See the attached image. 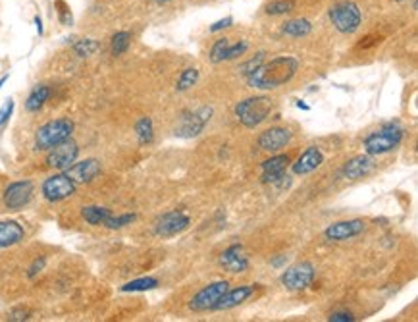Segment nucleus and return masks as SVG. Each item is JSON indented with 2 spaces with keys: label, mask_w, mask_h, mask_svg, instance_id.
<instances>
[{
  "label": "nucleus",
  "mask_w": 418,
  "mask_h": 322,
  "mask_svg": "<svg viewBox=\"0 0 418 322\" xmlns=\"http://www.w3.org/2000/svg\"><path fill=\"white\" fill-rule=\"evenodd\" d=\"M299 70V60L293 57H276L270 62H262L257 70L247 76V85L260 91L278 89L289 84Z\"/></svg>",
  "instance_id": "f257e3e1"
},
{
  "label": "nucleus",
  "mask_w": 418,
  "mask_h": 322,
  "mask_svg": "<svg viewBox=\"0 0 418 322\" xmlns=\"http://www.w3.org/2000/svg\"><path fill=\"white\" fill-rule=\"evenodd\" d=\"M272 113V100L270 97L258 95V97H249L239 100V105L236 106V116L237 120L249 130L258 127L265 120H268Z\"/></svg>",
  "instance_id": "f03ea898"
},
{
  "label": "nucleus",
  "mask_w": 418,
  "mask_h": 322,
  "mask_svg": "<svg viewBox=\"0 0 418 322\" xmlns=\"http://www.w3.org/2000/svg\"><path fill=\"white\" fill-rule=\"evenodd\" d=\"M74 122L70 118H56L42 124L35 133L37 151H49V149L60 145L62 141L70 139L74 133Z\"/></svg>",
  "instance_id": "7ed1b4c3"
},
{
  "label": "nucleus",
  "mask_w": 418,
  "mask_h": 322,
  "mask_svg": "<svg viewBox=\"0 0 418 322\" xmlns=\"http://www.w3.org/2000/svg\"><path fill=\"white\" fill-rule=\"evenodd\" d=\"M401 139H403V127H399L397 124H385L364 139V151L370 156L385 154L397 147Z\"/></svg>",
  "instance_id": "20e7f679"
},
{
  "label": "nucleus",
  "mask_w": 418,
  "mask_h": 322,
  "mask_svg": "<svg viewBox=\"0 0 418 322\" xmlns=\"http://www.w3.org/2000/svg\"><path fill=\"white\" fill-rule=\"evenodd\" d=\"M330 20L339 33L351 35L361 28L363 14H361V8L356 6L355 2H337L330 8Z\"/></svg>",
  "instance_id": "39448f33"
},
{
  "label": "nucleus",
  "mask_w": 418,
  "mask_h": 322,
  "mask_svg": "<svg viewBox=\"0 0 418 322\" xmlns=\"http://www.w3.org/2000/svg\"><path fill=\"white\" fill-rule=\"evenodd\" d=\"M77 190V183L71 180L70 176L66 174V172H60V174H54L47 178L45 182H42V197L50 201V203H60L64 199H68L76 193Z\"/></svg>",
  "instance_id": "423d86ee"
},
{
  "label": "nucleus",
  "mask_w": 418,
  "mask_h": 322,
  "mask_svg": "<svg viewBox=\"0 0 418 322\" xmlns=\"http://www.w3.org/2000/svg\"><path fill=\"white\" fill-rule=\"evenodd\" d=\"M210 118H212V108L210 106H202L195 113H183L182 118H180V124L175 127V135L183 137V139L197 137L204 130Z\"/></svg>",
  "instance_id": "0eeeda50"
},
{
  "label": "nucleus",
  "mask_w": 418,
  "mask_h": 322,
  "mask_svg": "<svg viewBox=\"0 0 418 322\" xmlns=\"http://www.w3.org/2000/svg\"><path fill=\"white\" fill-rule=\"evenodd\" d=\"M230 289V284L226 280H218L209 284L207 287H202L201 292L191 299L189 303V309L191 311H195V313H204V311H212L214 305L220 301V297H222L226 292Z\"/></svg>",
  "instance_id": "6e6552de"
},
{
  "label": "nucleus",
  "mask_w": 418,
  "mask_h": 322,
  "mask_svg": "<svg viewBox=\"0 0 418 322\" xmlns=\"http://www.w3.org/2000/svg\"><path fill=\"white\" fill-rule=\"evenodd\" d=\"M314 280V266L310 263H297L281 274V284L289 292H303Z\"/></svg>",
  "instance_id": "1a4fd4ad"
},
{
  "label": "nucleus",
  "mask_w": 418,
  "mask_h": 322,
  "mask_svg": "<svg viewBox=\"0 0 418 322\" xmlns=\"http://www.w3.org/2000/svg\"><path fill=\"white\" fill-rule=\"evenodd\" d=\"M77 156H79V147H77L76 141L66 139L62 141L60 145H56V147L49 149V154H47V164H49L50 168L54 170H68L77 161Z\"/></svg>",
  "instance_id": "9d476101"
},
{
  "label": "nucleus",
  "mask_w": 418,
  "mask_h": 322,
  "mask_svg": "<svg viewBox=\"0 0 418 322\" xmlns=\"http://www.w3.org/2000/svg\"><path fill=\"white\" fill-rule=\"evenodd\" d=\"M33 193H35V185L29 180H21V182L10 183L4 191V197L2 201L6 205L8 210H21L23 207H28L33 199Z\"/></svg>",
  "instance_id": "9b49d317"
},
{
  "label": "nucleus",
  "mask_w": 418,
  "mask_h": 322,
  "mask_svg": "<svg viewBox=\"0 0 418 322\" xmlns=\"http://www.w3.org/2000/svg\"><path fill=\"white\" fill-rule=\"evenodd\" d=\"M191 224V218L182 212V210H174V212H168L164 217H161L154 224V234L161 236V238H172V236H178L185 231Z\"/></svg>",
  "instance_id": "f8f14e48"
},
{
  "label": "nucleus",
  "mask_w": 418,
  "mask_h": 322,
  "mask_svg": "<svg viewBox=\"0 0 418 322\" xmlns=\"http://www.w3.org/2000/svg\"><path fill=\"white\" fill-rule=\"evenodd\" d=\"M364 231V222L363 220H342V222H334V224H330L324 231V236L330 241H347V239L355 238L359 234H363Z\"/></svg>",
  "instance_id": "ddd939ff"
},
{
  "label": "nucleus",
  "mask_w": 418,
  "mask_h": 322,
  "mask_svg": "<svg viewBox=\"0 0 418 322\" xmlns=\"http://www.w3.org/2000/svg\"><path fill=\"white\" fill-rule=\"evenodd\" d=\"M289 141H291V132L287 127H270V130L260 133L258 147L262 151H268V153H278L289 145Z\"/></svg>",
  "instance_id": "4468645a"
},
{
  "label": "nucleus",
  "mask_w": 418,
  "mask_h": 322,
  "mask_svg": "<svg viewBox=\"0 0 418 322\" xmlns=\"http://www.w3.org/2000/svg\"><path fill=\"white\" fill-rule=\"evenodd\" d=\"M220 265L231 274H241L249 270V259L239 243H233L220 255Z\"/></svg>",
  "instance_id": "2eb2a0df"
},
{
  "label": "nucleus",
  "mask_w": 418,
  "mask_h": 322,
  "mask_svg": "<svg viewBox=\"0 0 418 322\" xmlns=\"http://www.w3.org/2000/svg\"><path fill=\"white\" fill-rule=\"evenodd\" d=\"M64 172L76 183H89L100 174V162L97 159H85L81 162H74L70 168Z\"/></svg>",
  "instance_id": "dca6fc26"
},
{
  "label": "nucleus",
  "mask_w": 418,
  "mask_h": 322,
  "mask_svg": "<svg viewBox=\"0 0 418 322\" xmlns=\"http://www.w3.org/2000/svg\"><path fill=\"white\" fill-rule=\"evenodd\" d=\"M289 166V156L287 154H276L270 156L262 162V176L260 182L262 183H278L284 178V172Z\"/></svg>",
  "instance_id": "f3484780"
},
{
  "label": "nucleus",
  "mask_w": 418,
  "mask_h": 322,
  "mask_svg": "<svg viewBox=\"0 0 418 322\" xmlns=\"http://www.w3.org/2000/svg\"><path fill=\"white\" fill-rule=\"evenodd\" d=\"M324 162V154L318 147H308L305 153L301 154L297 162H293V174L295 176H305L314 172L316 168H320Z\"/></svg>",
  "instance_id": "a211bd4d"
},
{
  "label": "nucleus",
  "mask_w": 418,
  "mask_h": 322,
  "mask_svg": "<svg viewBox=\"0 0 418 322\" xmlns=\"http://www.w3.org/2000/svg\"><path fill=\"white\" fill-rule=\"evenodd\" d=\"M252 286H239L233 287V289H228L226 294L220 297V301L214 305L212 311H228V309H233L237 305H241L243 301H247L249 297L252 295Z\"/></svg>",
  "instance_id": "6ab92c4d"
},
{
  "label": "nucleus",
  "mask_w": 418,
  "mask_h": 322,
  "mask_svg": "<svg viewBox=\"0 0 418 322\" xmlns=\"http://www.w3.org/2000/svg\"><path fill=\"white\" fill-rule=\"evenodd\" d=\"M25 238V230L16 220H2L0 222V249L18 246Z\"/></svg>",
  "instance_id": "aec40b11"
},
{
  "label": "nucleus",
  "mask_w": 418,
  "mask_h": 322,
  "mask_svg": "<svg viewBox=\"0 0 418 322\" xmlns=\"http://www.w3.org/2000/svg\"><path fill=\"white\" fill-rule=\"evenodd\" d=\"M374 168V161H372V156L370 154H359L355 159H351V161L345 164V168H343V176L347 178V180H361L364 176H368Z\"/></svg>",
  "instance_id": "412c9836"
},
{
  "label": "nucleus",
  "mask_w": 418,
  "mask_h": 322,
  "mask_svg": "<svg viewBox=\"0 0 418 322\" xmlns=\"http://www.w3.org/2000/svg\"><path fill=\"white\" fill-rule=\"evenodd\" d=\"M81 217L87 224L91 226H108L112 218V210L106 209V207H98V205H89V207H83L81 210Z\"/></svg>",
  "instance_id": "4be33fe9"
},
{
  "label": "nucleus",
  "mask_w": 418,
  "mask_h": 322,
  "mask_svg": "<svg viewBox=\"0 0 418 322\" xmlns=\"http://www.w3.org/2000/svg\"><path fill=\"white\" fill-rule=\"evenodd\" d=\"M50 87L49 85H35L31 93H29L28 100H25V108H28V113H39L42 106L47 105V100L50 98Z\"/></svg>",
  "instance_id": "5701e85b"
},
{
  "label": "nucleus",
  "mask_w": 418,
  "mask_h": 322,
  "mask_svg": "<svg viewBox=\"0 0 418 322\" xmlns=\"http://www.w3.org/2000/svg\"><path fill=\"white\" fill-rule=\"evenodd\" d=\"M68 42L74 49L77 57L89 58L93 57L98 49H100V42L95 41V39H89V37H68Z\"/></svg>",
  "instance_id": "b1692460"
},
{
  "label": "nucleus",
  "mask_w": 418,
  "mask_h": 322,
  "mask_svg": "<svg viewBox=\"0 0 418 322\" xmlns=\"http://www.w3.org/2000/svg\"><path fill=\"white\" fill-rule=\"evenodd\" d=\"M281 31H284L287 37L299 39V37H307L308 33L313 31V23L308 20H305V18H297V20L286 21V23L281 25Z\"/></svg>",
  "instance_id": "393cba45"
},
{
  "label": "nucleus",
  "mask_w": 418,
  "mask_h": 322,
  "mask_svg": "<svg viewBox=\"0 0 418 322\" xmlns=\"http://www.w3.org/2000/svg\"><path fill=\"white\" fill-rule=\"evenodd\" d=\"M135 135L139 139L141 145H149L153 143L154 139V127H153V120L151 118H141L137 124H135Z\"/></svg>",
  "instance_id": "a878e982"
},
{
  "label": "nucleus",
  "mask_w": 418,
  "mask_h": 322,
  "mask_svg": "<svg viewBox=\"0 0 418 322\" xmlns=\"http://www.w3.org/2000/svg\"><path fill=\"white\" fill-rule=\"evenodd\" d=\"M129 45H132V33L129 31H118V33H114L110 41V50L114 57H122L127 49H129Z\"/></svg>",
  "instance_id": "bb28decb"
},
{
  "label": "nucleus",
  "mask_w": 418,
  "mask_h": 322,
  "mask_svg": "<svg viewBox=\"0 0 418 322\" xmlns=\"http://www.w3.org/2000/svg\"><path fill=\"white\" fill-rule=\"evenodd\" d=\"M158 286V280L156 278H137V280H132L124 284L120 287L124 294H133V292H149V289H154Z\"/></svg>",
  "instance_id": "cd10ccee"
},
{
  "label": "nucleus",
  "mask_w": 418,
  "mask_h": 322,
  "mask_svg": "<svg viewBox=\"0 0 418 322\" xmlns=\"http://www.w3.org/2000/svg\"><path fill=\"white\" fill-rule=\"evenodd\" d=\"M197 81H199V70L197 68H185V70L182 71V76L178 77V84H175V89L178 91H187V89H191L193 85H197Z\"/></svg>",
  "instance_id": "c85d7f7f"
},
{
  "label": "nucleus",
  "mask_w": 418,
  "mask_h": 322,
  "mask_svg": "<svg viewBox=\"0 0 418 322\" xmlns=\"http://www.w3.org/2000/svg\"><path fill=\"white\" fill-rule=\"evenodd\" d=\"M293 6H295L293 0H272V2L266 4V14L284 16L287 14V12H291Z\"/></svg>",
  "instance_id": "c756f323"
},
{
  "label": "nucleus",
  "mask_w": 418,
  "mask_h": 322,
  "mask_svg": "<svg viewBox=\"0 0 418 322\" xmlns=\"http://www.w3.org/2000/svg\"><path fill=\"white\" fill-rule=\"evenodd\" d=\"M228 47H230V41L228 39H218L212 49H210V62L220 64L226 60V52H228Z\"/></svg>",
  "instance_id": "7c9ffc66"
},
{
  "label": "nucleus",
  "mask_w": 418,
  "mask_h": 322,
  "mask_svg": "<svg viewBox=\"0 0 418 322\" xmlns=\"http://www.w3.org/2000/svg\"><path fill=\"white\" fill-rule=\"evenodd\" d=\"M137 220V214H133V212H127V214H120V217H116V214H112L110 222H108V230H122V228H126V226H129L132 222H135Z\"/></svg>",
  "instance_id": "2f4dec72"
},
{
  "label": "nucleus",
  "mask_w": 418,
  "mask_h": 322,
  "mask_svg": "<svg viewBox=\"0 0 418 322\" xmlns=\"http://www.w3.org/2000/svg\"><path fill=\"white\" fill-rule=\"evenodd\" d=\"M56 10H58V20L64 25H71L74 23V16H71L70 8L68 4L64 2V0H56Z\"/></svg>",
  "instance_id": "473e14b6"
},
{
  "label": "nucleus",
  "mask_w": 418,
  "mask_h": 322,
  "mask_svg": "<svg viewBox=\"0 0 418 322\" xmlns=\"http://www.w3.org/2000/svg\"><path fill=\"white\" fill-rule=\"evenodd\" d=\"M265 58H266V52H258L257 57H252L249 62H245L243 66H241V74H243L245 77L249 76V74H252V71L257 70L258 66H260V64L265 62Z\"/></svg>",
  "instance_id": "72a5a7b5"
},
{
  "label": "nucleus",
  "mask_w": 418,
  "mask_h": 322,
  "mask_svg": "<svg viewBox=\"0 0 418 322\" xmlns=\"http://www.w3.org/2000/svg\"><path fill=\"white\" fill-rule=\"evenodd\" d=\"M245 50H247V42H236V45H231L228 47V52H226V60H236L241 54H245Z\"/></svg>",
  "instance_id": "f704fd0d"
},
{
  "label": "nucleus",
  "mask_w": 418,
  "mask_h": 322,
  "mask_svg": "<svg viewBox=\"0 0 418 322\" xmlns=\"http://www.w3.org/2000/svg\"><path fill=\"white\" fill-rule=\"evenodd\" d=\"M12 114H14V100H12V98H8L6 103L2 105V108H0V127L6 126L8 120H10Z\"/></svg>",
  "instance_id": "c9c22d12"
},
{
  "label": "nucleus",
  "mask_w": 418,
  "mask_h": 322,
  "mask_svg": "<svg viewBox=\"0 0 418 322\" xmlns=\"http://www.w3.org/2000/svg\"><path fill=\"white\" fill-rule=\"evenodd\" d=\"M45 266H47V259H45V257H39V259L33 260V263H31V266L28 268L29 278H35L37 274L41 272V270H45Z\"/></svg>",
  "instance_id": "e433bc0d"
},
{
  "label": "nucleus",
  "mask_w": 418,
  "mask_h": 322,
  "mask_svg": "<svg viewBox=\"0 0 418 322\" xmlns=\"http://www.w3.org/2000/svg\"><path fill=\"white\" fill-rule=\"evenodd\" d=\"M231 25H233V18L228 16V18H223V20H218L216 23H212V25H210V33H218V31L231 28Z\"/></svg>",
  "instance_id": "4c0bfd02"
},
{
  "label": "nucleus",
  "mask_w": 418,
  "mask_h": 322,
  "mask_svg": "<svg viewBox=\"0 0 418 322\" xmlns=\"http://www.w3.org/2000/svg\"><path fill=\"white\" fill-rule=\"evenodd\" d=\"M355 321V316L351 315L349 311H337V313H332L330 315V322H351Z\"/></svg>",
  "instance_id": "58836bf2"
},
{
  "label": "nucleus",
  "mask_w": 418,
  "mask_h": 322,
  "mask_svg": "<svg viewBox=\"0 0 418 322\" xmlns=\"http://www.w3.org/2000/svg\"><path fill=\"white\" fill-rule=\"evenodd\" d=\"M31 313L25 311V309H18V311H12L10 315H8V321H28Z\"/></svg>",
  "instance_id": "ea45409f"
},
{
  "label": "nucleus",
  "mask_w": 418,
  "mask_h": 322,
  "mask_svg": "<svg viewBox=\"0 0 418 322\" xmlns=\"http://www.w3.org/2000/svg\"><path fill=\"white\" fill-rule=\"evenodd\" d=\"M35 25H37V33L42 35V20L39 18V16H35Z\"/></svg>",
  "instance_id": "a19ab883"
},
{
  "label": "nucleus",
  "mask_w": 418,
  "mask_h": 322,
  "mask_svg": "<svg viewBox=\"0 0 418 322\" xmlns=\"http://www.w3.org/2000/svg\"><path fill=\"white\" fill-rule=\"evenodd\" d=\"M297 108H301V110H310V106L307 103H303V100H297Z\"/></svg>",
  "instance_id": "79ce46f5"
},
{
  "label": "nucleus",
  "mask_w": 418,
  "mask_h": 322,
  "mask_svg": "<svg viewBox=\"0 0 418 322\" xmlns=\"http://www.w3.org/2000/svg\"><path fill=\"white\" fill-rule=\"evenodd\" d=\"M8 81V76H2L0 77V89H2V87H4V84H6Z\"/></svg>",
  "instance_id": "37998d69"
},
{
  "label": "nucleus",
  "mask_w": 418,
  "mask_h": 322,
  "mask_svg": "<svg viewBox=\"0 0 418 322\" xmlns=\"http://www.w3.org/2000/svg\"><path fill=\"white\" fill-rule=\"evenodd\" d=\"M158 4H166V2H170V0H156Z\"/></svg>",
  "instance_id": "c03bdc74"
}]
</instances>
